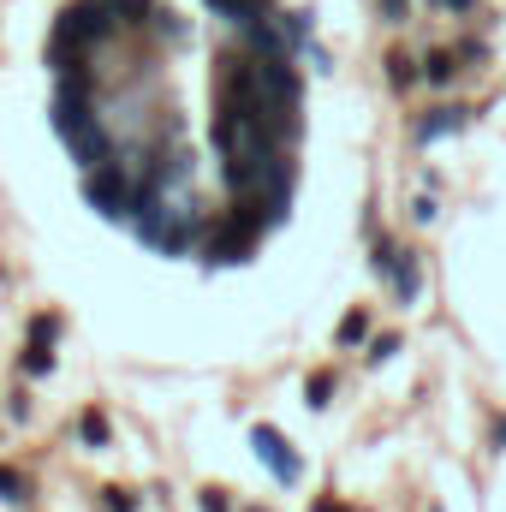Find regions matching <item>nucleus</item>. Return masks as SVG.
Wrapping results in <instances>:
<instances>
[{"instance_id":"13","label":"nucleus","mask_w":506,"mask_h":512,"mask_svg":"<svg viewBox=\"0 0 506 512\" xmlns=\"http://www.w3.org/2000/svg\"><path fill=\"white\" fill-rule=\"evenodd\" d=\"M387 66H393V84H411V60H405V54H393Z\"/></svg>"},{"instance_id":"1","label":"nucleus","mask_w":506,"mask_h":512,"mask_svg":"<svg viewBox=\"0 0 506 512\" xmlns=\"http://www.w3.org/2000/svg\"><path fill=\"white\" fill-rule=\"evenodd\" d=\"M60 137L72 143V155H78L84 167H102V161H108V137H102V126L90 120V108L60 102Z\"/></svg>"},{"instance_id":"8","label":"nucleus","mask_w":506,"mask_h":512,"mask_svg":"<svg viewBox=\"0 0 506 512\" xmlns=\"http://www.w3.org/2000/svg\"><path fill=\"white\" fill-rule=\"evenodd\" d=\"M423 137H441V131H459V114H447V108H441V114H435V120H423Z\"/></svg>"},{"instance_id":"7","label":"nucleus","mask_w":506,"mask_h":512,"mask_svg":"<svg viewBox=\"0 0 506 512\" xmlns=\"http://www.w3.org/2000/svg\"><path fill=\"white\" fill-rule=\"evenodd\" d=\"M364 334H370V316H346L340 322V346H358Z\"/></svg>"},{"instance_id":"12","label":"nucleus","mask_w":506,"mask_h":512,"mask_svg":"<svg viewBox=\"0 0 506 512\" xmlns=\"http://www.w3.org/2000/svg\"><path fill=\"white\" fill-rule=\"evenodd\" d=\"M108 507L114 512H137V501H131V489H108Z\"/></svg>"},{"instance_id":"6","label":"nucleus","mask_w":506,"mask_h":512,"mask_svg":"<svg viewBox=\"0 0 506 512\" xmlns=\"http://www.w3.org/2000/svg\"><path fill=\"white\" fill-rule=\"evenodd\" d=\"M393 286H399V298H411L417 292V262L405 256V262H393Z\"/></svg>"},{"instance_id":"15","label":"nucleus","mask_w":506,"mask_h":512,"mask_svg":"<svg viewBox=\"0 0 506 512\" xmlns=\"http://www.w3.org/2000/svg\"><path fill=\"white\" fill-rule=\"evenodd\" d=\"M310 512H340V507H334V501H316V507H310Z\"/></svg>"},{"instance_id":"10","label":"nucleus","mask_w":506,"mask_h":512,"mask_svg":"<svg viewBox=\"0 0 506 512\" xmlns=\"http://www.w3.org/2000/svg\"><path fill=\"white\" fill-rule=\"evenodd\" d=\"M328 393H334V376H328V370H322V376H316V382H310V405H328Z\"/></svg>"},{"instance_id":"2","label":"nucleus","mask_w":506,"mask_h":512,"mask_svg":"<svg viewBox=\"0 0 506 512\" xmlns=\"http://www.w3.org/2000/svg\"><path fill=\"white\" fill-rule=\"evenodd\" d=\"M90 203L102 209V215H126L131 209V185H126V173L120 167H90Z\"/></svg>"},{"instance_id":"4","label":"nucleus","mask_w":506,"mask_h":512,"mask_svg":"<svg viewBox=\"0 0 506 512\" xmlns=\"http://www.w3.org/2000/svg\"><path fill=\"white\" fill-rule=\"evenodd\" d=\"M209 6H215L221 18H233V24H256V6H251V0H209Z\"/></svg>"},{"instance_id":"5","label":"nucleus","mask_w":506,"mask_h":512,"mask_svg":"<svg viewBox=\"0 0 506 512\" xmlns=\"http://www.w3.org/2000/svg\"><path fill=\"white\" fill-rule=\"evenodd\" d=\"M48 364H54V358H48V334H36V346L24 352V370H30V376H48Z\"/></svg>"},{"instance_id":"14","label":"nucleus","mask_w":506,"mask_h":512,"mask_svg":"<svg viewBox=\"0 0 506 512\" xmlns=\"http://www.w3.org/2000/svg\"><path fill=\"white\" fill-rule=\"evenodd\" d=\"M381 6H387V18H399V12H405V0H381Z\"/></svg>"},{"instance_id":"11","label":"nucleus","mask_w":506,"mask_h":512,"mask_svg":"<svg viewBox=\"0 0 506 512\" xmlns=\"http://www.w3.org/2000/svg\"><path fill=\"white\" fill-rule=\"evenodd\" d=\"M0 495H6V501H18V495H24V483H18V477H12L6 465H0Z\"/></svg>"},{"instance_id":"9","label":"nucleus","mask_w":506,"mask_h":512,"mask_svg":"<svg viewBox=\"0 0 506 512\" xmlns=\"http://www.w3.org/2000/svg\"><path fill=\"white\" fill-rule=\"evenodd\" d=\"M429 78L447 84V78H453V54H429Z\"/></svg>"},{"instance_id":"3","label":"nucleus","mask_w":506,"mask_h":512,"mask_svg":"<svg viewBox=\"0 0 506 512\" xmlns=\"http://www.w3.org/2000/svg\"><path fill=\"white\" fill-rule=\"evenodd\" d=\"M256 453L274 465V477H280V483H298V459L286 453V441H280L274 429H256Z\"/></svg>"}]
</instances>
